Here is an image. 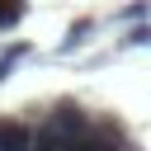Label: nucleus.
<instances>
[{
  "label": "nucleus",
  "mask_w": 151,
  "mask_h": 151,
  "mask_svg": "<svg viewBox=\"0 0 151 151\" xmlns=\"http://www.w3.org/2000/svg\"><path fill=\"white\" fill-rule=\"evenodd\" d=\"M24 19V0H0V28H14Z\"/></svg>",
  "instance_id": "obj_5"
},
{
  "label": "nucleus",
  "mask_w": 151,
  "mask_h": 151,
  "mask_svg": "<svg viewBox=\"0 0 151 151\" xmlns=\"http://www.w3.org/2000/svg\"><path fill=\"white\" fill-rule=\"evenodd\" d=\"M85 33H90V19H76V24H71V33L61 38V52H76V47L85 42Z\"/></svg>",
  "instance_id": "obj_4"
},
{
  "label": "nucleus",
  "mask_w": 151,
  "mask_h": 151,
  "mask_svg": "<svg viewBox=\"0 0 151 151\" xmlns=\"http://www.w3.org/2000/svg\"><path fill=\"white\" fill-rule=\"evenodd\" d=\"M146 9H151V5H146V0H132V5H127V9H123V14H127V19H146Z\"/></svg>",
  "instance_id": "obj_7"
},
{
  "label": "nucleus",
  "mask_w": 151,
  "mask_h": 151,
  "mask_svg": "<svg viewBox=\"0 0 151 151\" xmlns=\"http://www.w3.org/2000/svg\"><path fill=\"white\" fill-rule=\"evenodd\" d=\"M24 57H28V42H14V47H5V52H0V80H9V71H14Z\"/></svg>",
  "instance_id": "obj_3"
},
{
  "label": "nucleus",
  "mask_w": 151,
  "mask_h": 151,
  "mask_svg": "<svg viewBox=\"0 0 151 151\" xmlns=\"http://www.w3.org/2000/svg\"><path fill=\"white\" fill-rule=\"evenodd\" d=\"M0 151H33V123L0 118Z\"/></svg>",
  "instance_id": "obj_2"
},
{
  "label": "nucleus",
  "mask_w": 151,
  "mask_h": 151,
  "mask_svg": "<svg viewBox=\"0 0 151 151\" xmlns=\"http://www.w3.org/2000/svg\"><path fill=\"white\" fill-rule=\"evenodd\" d=\"M127 42H132V47H146V42H151V28L137 19V24H132V33H127Z\"/></svg>",
  "instance_id": "obj_6"
},
{
  "label": "nucleus",
  "mask_w": 151,
  "mask_h": 151,
  "mask_svg": "<svg viewBox=\"0 0 151 151\" xmlns=\"http://www.w3.org/2000/svg\"><path fill=\"white\" fill-rule=\"evenodd\" d=\"M90 123H94V118H90V113H85L76 99H61V104H52V109H47V127L61 137V146L80 142V137L90 132Z\"/></svg>",
  "instance_id": "obj_1"
}]
</instances>
